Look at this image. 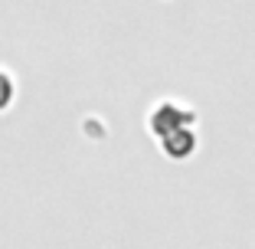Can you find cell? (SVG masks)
Masks as SVG:
<instances>
[{"instance_id": "cell-1", "label": "cell", "mask_w": 255, "mask_h": 249, "mask_svg": "<svg viewBox=\"0 0 255 249\" xmlns=\"http://www.w3.org/2000/svg\"><path fill=\"white\" fill-rule=\"evenodd\" d=\"M10 98H13V82H10L7 72H0V108H7Z\"/></svg>"}]
</instances>
